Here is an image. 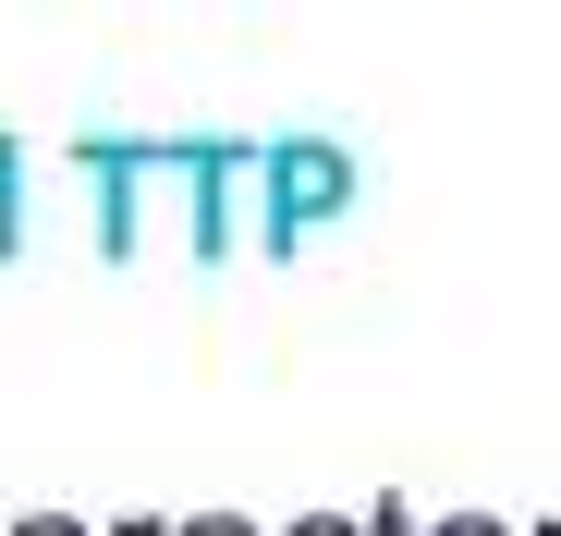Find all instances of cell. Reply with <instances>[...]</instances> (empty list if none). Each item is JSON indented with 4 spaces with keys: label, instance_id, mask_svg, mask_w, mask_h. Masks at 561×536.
<instances>
[{
    "label": "cell",
    "instance_id": "1",
    "mask_svg": "<svg viewBox=\"0 0 561 536\" xmlns=\"http://www.w3.org/2000/svg\"><path fill=\"white\" fill-rule=\"evenodd\" d=\"M330 196H342V159H330V147H280V159H268V244L294 232L306 208H330Z\"/></svg>",
    "mask_w": 561,
    "mask_h": 536
},
{
    "label": "cell",
    "instance_id": "2",
    "mask_svg": "<svg viewBox=\"0 0 561 536\" xmlns=\"http://www.w3.org/2000/svg\"><path fill=\"white\" fill-rule=\"evenodd\" d=\"M13 208H25V159H13V135H0V256L25 244V220H13Z\"/></svg>",
    "mask_w": 561,
    "mask_h": 536
},
{
    "label": "cell",
    "instance_id": "3",
    "mask_svg": "<svg viewBox=\"0 0 561 536\" xmlns=\"http://www.w3.org/2000/svg\"><path fill=\"white\" fill-rule=\"evenodd\" d=\"M171 536H256V524H244V512H183Z\"/></svg>",
    "mask_w": 561,
    "mask_h": 536
},
{
    "label": "cell",
    "instance_id": "4",
    "mask_svg": "<svg viewBox=\"0 0 561 536\" xmlns=\"http://www.w3.org/2000/svg\"><path fill=\"white\" fill-rule=\"evenodd\" d=\"M13 536H99V524H85V512H25Z\"/></svg>",
    "mask_w": 561,
    "mask_h": 536
},
{
    "label": "cell",
    "instance_id": "5",
    "mask_svg": "<svg viewBox=\"0 0 561 536\" xmlns=\"http://www.w3.org/2000/svg\"><path fill=\"white\" fill-rule=\"evenodd\" d=\"M183 512H111V536H171Z\"/></svg>",
    "mask_w": 561,
    "mask_h": 536
},
{
    "label": "cell",
    "instance_id": "6",
    "mask_svg": "<svg viewBox=\"0 0 561 536\" xmlns=\"http://www.w3.org/2000/svg\"><path fill=\"white\" fill-rule=\"evenodd\" d=\"M294 536H354V524H330V512H306V524H294Z\"/></svg>",
    "mask_w": 561,
    "mask_h": 536
},
{
    "label": "cell",
    "instance_id": "7",
    "mask_svg": "<svg viewBox=\"0 0 561 536\" xmlns=\"http://www.w3.org/2000/svg\"><path fill=\"white\" fill-rule=\"evenodd\" d=\"M439 536H501V524H439Z\"/></svg>",
    "mask_w": 561,
    "mask_h": 536
}]
</instances>
